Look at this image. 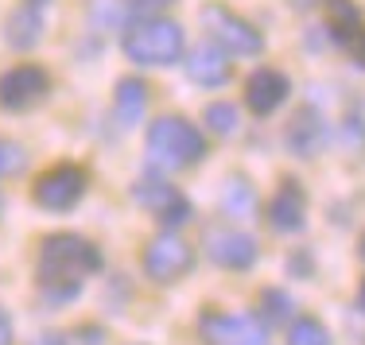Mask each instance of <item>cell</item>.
<instances>
[{
	"mask_svg": "<svg viewBox=\"0 0 365 345\" xmlns=\"http://www.w3.org/2000/svg\"><path fill=\"white\" fill-rule=\"evenodd\" d=\"M268 225L276 233H299L307 225V194L295 179H284L280 191L268 202Z\"/></svg>",
	"mask_w": 365,
	"mask_h": 345,
	"instance_id": "13",
	"label": "cell"
},
{
	"mask_svg": "<svg viewBox=\"0 0 365 345\" xmlns=\"http://www.w3.org/2000/svg\"><path fill=\"white\" fill-rule=\"evenodd\" d=\"M327 144V124L323 117H315L311 109H299L295 120L288 124V148L299 155V159H311V155H319Z\"/></svg>",
	"mask_w": 365,
	"mask_h": 345,
	"instance_id": "16",
	"label": "cell"
},
{
	"mask_svg": "<svg viewBox=\"0 0 365 345\" xmlns=\"http://www.w3.org/2000/svg\"><path fill=\"white\" fill-rule=\"evenodd\" d=\"M86 186H90V175H86L78 163H58V167L43 171L31 186V202L47 213H66L74 210L86 198Z\"/></svg>",
	"mask_w": 365,
	"mask_h": 345,
	"instance_id": "5",
	"label": "cell"
},
{
	"mask_svg": "<svg viewBox=\"0 0 365 345\" xmlns=\"http://www.w3.org/2000/svg\"><path fill=\"white\" fill-rule=\"evenodd\" d=\"M358 310L365 314V283H361V291H358Z\"/></svg>",
	"mask_w": 365,
	"mask_h": 345,
	"instance_id": "27",
	"label": "cell"
},
{
	"mask_svg": "<svg viewBox=\"0 0 365 345\" xmlns=\"http://www.w3.org/2000/svg\"><path fill=\"white\" fill-rule=\"evenodd\" d=\"M288 345H330V330L319 318L303 314L288 326Z\"/></svg>",
	"mask_w": 365,
	"mask_h": 345,
	"instance_id": "19",
	"label": "cell"
},
{
	"mask_svg": "<svg viewBox=\"0 0 365 345\" xmlns=\"http://www.w3.org/2000/svg\"><path fill=\"white\" fill-rule=\"evenodd\" d=\"M206 256L225 272H249L257 264L260 248H257V240L241 229H210L206 233Z\"/></svg>",
	"mask_w": 365,
	"mask_h": 345,
	"instance_id": "10",
	"label": "cell"
},
{
	"mask_svg": "<svg viewBox=\"0 0 365 345\" xmlns=\"http://www.w3.org/2000/svg\"><path fill=\"white\" fill-rule=\"evenodd\" d=\"M43 36V12H39V4H20L12 16H8V23H4V39H8V47H16V51H31L39 43Z\"/></svg>",
	"mask_w": 365,
	"mask_h": 345,
	"instance_id": "17",
	"label": "cell"
},
{
	"mask_svg": "<svg viewBox=\"0 0 365 345\" xmlns=\"http://www.w3.org/2000/svg\"><path fill=\"white\" fill-rule=\"evenodd\" d=\"M148 113V82L140 78H120L117 90H113V120L120 128H133L140 124Z\"/></svg>",
	"mask_w": 365,
	"mask_h": 345,
	"instance_id": "15",
	"label": "cell"
},
{
	"mask_svg": "<svg viewBox=\"0 0 365 345\" xmlns=\"http://www.w3.org/2000/svg\"><path fill=\"white\" fill-rule=\"evenodd\" d=\"M202 345H268V322L257 314H230V310H202L198 314Z\"/></svg>",
	"mask_w": 365,
	"mask_h": 345,
	"instance_id": "6",
	"label": "cell"
},
{
	"mask_svg": "<svg viewBox=\"0 0 365 345\" xmlns=\"http://www.w3.org/2000/svg\"><path fill=\"white\" fill-rule=\"evenodd\" d=\"M202 28H206V36H210V43H218L225 55L253 58L264 51V36H260L245 16H237L225 4H206L202 8Z\"/></svg>",
	"mask_w": 365,
	"mask_h": 345,
	"instance_id": "4",
	"label": "cell"
},
{
	"mask_svg": "<svg viewBox=\"0 0 365 345\" xmlns=\"http://www.w3.org/2000/svg\"><path fill=\"white\" fill-rule=\"evenodd\" d=\"M133 202L144 213H152L163 229H179L190 221L187 194L175 191L171 183H163V179H140V183H133Z\"/></svg>",
	"mask_w": 365,
	"mask_h": 345,
	"instance_id": "8",
	"label": "cell"
},
{
	"mask_svg": "<svg viewBox=\"0 0 365 345\" xmlns=\"http://www.w3.org/2000/svg\"><path fill=\"white\" fill-rule=\"evenodd\" d=\"M98 272H101V253L90 237H78V233H51V237H43L36 280L51 303L74 299L82 291V283Z\"/></svg>",
	"mask_w": 365,
	"mask_h": 345,
	"instance_id": "1",
	"label": "cell"
},
{
	"mask_svg": "<svg viewBox=\"0 0 365 345\" xmlns=\"http://www.w3.org/2000/svg\"><path fill=\"white\" fill-rule=\"evenodd\" d=\"M288 93H292L288 78L280 70H272V66H260V70H253L245 82V105L253 109L257 117H272L276 109L288 101Z\"/></svg>",
	"mask_w": 365,
	"mask_h": 345,
	"instance_id": "12",
	"label": "cell"
},
{
	"mask_svg": "<svg viewBox=\"0 0 365 345\" xmlns=\"http://www.w3.org/2000/svg\"><path fill=\"white\" fill-rule=\"evenodd\" d=\"M47 90H51L47 70H39V66H16V70H8L0 78V109L28 113V109H36L47 97Z\"/></svg>",
	"mask_w": 365,
	"mask_h": 345,
	"instance_id": "9",
	"label": "cell"
},
{
	"mask_svg": "<svg viewBox=\"0 0 365 345\" xmlns=\"http://www.w3.org/2000/svg\"><path fill=\"white\" fill-rule=\"evenodd\" d=\"M187 74L195 85H206V90H218V85L230 82V58L218 43H202L187 55Z\"/></svg>",
	"mask_w": 365,
	"mask_h": 345,
	"instance_id": "14",
	"label": "cell"
},
{
	"mask_svg": "<svg viewBox=\"0 0 365 345\" xmlns=\"http://www.w3.org/2000/svg\"><path fill=\"white\" fill-rule=\"evenodd\" d=\"M202 120H206V128L218 132V136H233V132H237V124H241L237 105H230V101H214V105H206Z\"/></svg>",
	"mask_w": 365,
	"mask_h": 345,
	"instance_id": "20",
	"label": "cell"
},
{
	"mask_svg": "<svg viewBox=\"0 0 365 345\" xmlns=\"http://www.w3.org/2000/svg\"><path fill=\"white\" fill-rule=\"evenodd\" d=\"M144 148H148V163H152L155 171H187V167H195V163H202L206 140L190 120L160 117V120L148 124Z\"/></svg>",
	"mask_w": 365,
	"mask_h": 345,
	"instance_id": "2",
	"label": "cell"
},
{
	"mask_svg": "<svg viewBox=\"0 0 365 345\" xmlns=\"http://www.w3.org/2000/svg\"><path fill=\"white\" fill-rule=\"evenodd\" d=\"M0 345H12V318L4 307H0Z\"/></svg>",
	"mask_w": 365,
	"mask_h": 345,
	"instance_id": "25",
	"label": "cell"
},
{
	"mask_svg": "<svg viewBox=\"0 0 365 345\" xmlns=\"http://www.w3.org/2000/svg\"><path fill=\"white\" fill-rule=\"evenodd\" d=\"M28 171V152L20 148L16 140H4L0 136V179H16Z\"/></svg>",
	"mask_w": 365,
	"mask_h": 345,
	"instance_id": "21",
	"label": "cell"
},
{
	"mask_svg": "<svg viewBox=\"0 0 365 345\" xmlns=\"http://www.w3.org/2000/svg\"><path fill=\"white\" fill-rule=\"evenodd\" d=\"M31 4H43V0H31Z\"/></svg>",
	"mask_w": 365,
	"mask_h": 345,
	"instance_id": "29",
	"label": "cell"
},
{
	"mask_svg": "<svg viewBox=\"0 0 365 345\" xmlns=\"http://www.w3.org/2000/svg\"><path fill=\"white\" fill-rule=\"evenodd\" d=\"M361 256H365V248H361Z\"/></svg>",
	"mask_w": 365,
	"mask_h": 345,
	"instance_id": "30",
	"label": "cell"
},
{
	"mask_svg": "<svg viewBox=\"0 0 365 345\" xmlns=\"http://www.w3.org/2000/svg\"><path fill=\"white\" fill-rule=\"evenodd\" d=\"M222 210L230 213V218H253V213H257L253 186H249L245 179H230L225 191H222Z\"/></svg>",
	"mask_w": 365,
	"mask_h": 345,
	"instance_id": "18",
	"label": "cell"
},
{
	"mask_svg": "<svg viewBox=\"0 0 365 345\" xmlns=\"http://www.w3.org/2000/svg\"><path fill=\"white\" fill-rule=\"evenodd\" d=\"M120 4L117 0H90V28L93 31H113L120 28Z\"/></svg>",
	"mask_w": 365,
	"mask_h": 345,
	"instance_id": "23",
	"label": "cell"
},
{
	"mask_svg": "<svg viewBox=\"0 0 365 345\" xmlns=\"http://www.w3.org/2000/svg\"><path fill=\"white\" fill-rule=\"evenodd\" d=\"M327 28L338 39V47L365 66V20L354 0H327Z\"/></svg>",
	"mask_w": 365,
	"mask_h": 345,
	"instance_id": "11",
	"label": "cell"
},
{
	"mask_svg": "<svg viewBox=\"0 0 365 345\" xmlns=\"http://www.w3.org/2000/svg\"><path fill=\"white\" fill-rule=\"evenodd\" d=\"M31 345H66V338H58V334H43V338L31 341Z\"/></svg>",
	"mask_w": 365,
	"mask_h": 345,
	"instance_id": "26",
	"label": "cell"
},
{
	"mask_svg": "<svg viewBox=\"0 0 365 345\" xmlns=\"http://www.w3.org/2000/svg\"><path fill=\"white\" fill-rule=\"evenodd\" d=\"M260 318H264V322H288L292 318V299L284 295V291H276V287L260 291Z\"/></svg>",
	"mask_w": 365,
	"mask_h": 345,
	"instance_id": "22",
	"label": "cell"
},
{
	"mask_svg": "<svg viewBox=\"0 0 365 345\" xmlns=\"http://www.w3.org/2000/svg\"><path fill=\"white\" fill-rule=\"evenodd\" d=\"M133 4L140 8V12H163V8H171L175 0H133Z\"/></svg>",
	"mask_w": 365,
	"mask_h": 345,
	"instance_id": "24",
	"label": "cell"
},
{
	"mask_svg": "<svg viewBox=\"0 0 365 345\" xmlns=\"http://www.w3.org/2000/svg\"><path fill=\"white\" fill-rule=\"evenodd\" d=\"M140 264H144V275L152 283H179L182 275L195 268V248H190L179 233L163 229L160 237L148 240Z\"/></svg>",
	"mask_w": 365,
	"mask_h": 345,
	"instance_id": "7",
	"label": "cell"
},
{
	"mask_svg": "<svg viewBox=\"0 0 365 345\" xmlns=\"http://www.w3.org/2000/svg\"><path fill=\"white\" fill-rule=\"evenodd\" d=\"M0 210H4V198H0Z\"/></svg>",
	"mask_w": 365,
	"mask_h": 345,
	"instance_id": "28",
	"label": "cell"
},
{
	"mask_svg": "<svg viewBox=\"0 0 365 345\" xmlns=\"http://www.w3.org/2000/svg\"><path fill=\"white\" fill-rule=\"evenodd\" d=\"M133 345H140V341H133Z\"/></svg>",
	"mask_w": 365,
	"mask_h": 345,
	"instance_id": "31",
	"label": "cell"
},
{
	"mask_svg": "<svg viewBox=\"0 0 365 345\" xmlns=\"http://www.w3.org/2000/svg\"><path fill=\"white\" fill-rule=\"evenodd\" d=\"M187 39L175 20H163V16H144L133 20L125 31V55L136 66H171L182 58Z\"/></svg>",
	"mask_w": 365,
	"mask_h": 345,
	"instance_id": "3",
	"label": "cell"
}]
</instances>
